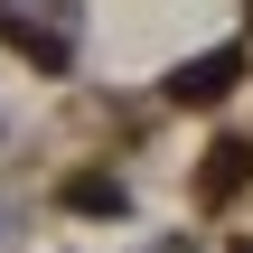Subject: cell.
<instances>
[{
  "mask_svg": "<svg viewBox=\"0 0 253 253\" xmlns=\"http://www.w3.org/2000/svg\"><path fill=\"white\" fill-rule=\"evenodd\" d=\"M66 207H84V216H113V207H122V188H113V178H75V188H66Z\"/></svg>",
  "mask_w": 253,
  "mask_h": 253,
  "instance_id": "3",
  "label": "cell"
},
{
  "mask_svg": "<svg viewBox=\"0 0 253 253\" xmlns=\"http://www.w3.org/2000/svg\"><path fill=\"white\" fill-rule=\"evenodd\" d=\"M244 178H253V150H244V141H225V150H216V169H207V197H235Z\"/></svg>",
  "mask_w": 253,
  "mask_h": 253,
  "instance_id": "2",
  "label": "cell"
},
{
  "mask_svg": "<svg viewBox=\"0 0 253 253\" xmlns=\"http://www.w3.org/2000/svg\"><path fill=\"white\" fill-rule=\"evenodd\" d=\"M235 253H253V244H235Z\"/></svg>",
  "mask_w": 253,
  "mask_h": 253,
  "instance_id": "4",
  "label": "cell"
},
{
  "mask_svg": "<svg viewBox=\"0 0 253 253\" xmlns=\"http://www.w3.org/2000/svg\"><path fill=\"white\" fill-rule=\"evenodd\" d=\"M225 84H235V47H216V56H197V66H178V75H169V94H178V103H216Z\"/></svg>",
  "mask_w": 253,
  "mask_h": 253,
  "instance_id": "1",
  "label": "cell"
}]
</instances>
